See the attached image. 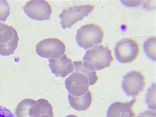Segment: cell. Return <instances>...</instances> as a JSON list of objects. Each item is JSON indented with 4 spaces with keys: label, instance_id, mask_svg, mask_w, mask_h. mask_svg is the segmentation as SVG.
Here are the masks:
<instances>
[{
    "label": "cell",
    "instance_id": "9c48e42d",
    "mask_svg": "<svg viewBox=\"0 0 156 117\" xmlns=\"http://www.w3.org/2000/svg\"><path fill=\"white\" fill-rule=\"evenodd\" d=\"M23 10L28 17L35 21H48L50 19L51 7L48 2L33 0L28 2L23 6Z\"/></svg>",
    "mask_w": 156,
    "mask_h": 117
},
{
    "label": "cell",
    "instance_id": "6da1fadb",
    "mask_svg": "<svg viewBox=\"0 0 156 117\" xmlns=\"http://www.w3.org/2000/svg\"><path fill=\"white\" fill-rule=\"evenodd\" d=\"M113 56L108 47L98 46L88 50L83 57V67L90 71H100L111 65Z\"/></svg>",
    "mask_w": 156,
    "mask_h": 117
},
{
    "label": "cell",
    "instance_id": "30bf717a",
    "mask_svg": "<svg viewBox=\"0 0 156 117\" xmlns=\"http://www.w3.org/2000/svg\"><path fill=\"white\" fill-rule=\"evenodd\" d=\"M65 88L69 94L73 96L79 97L88 91L90 86L88 78L84 74L75 72L65 80Z\"/></svg>",
    "mask_w": 156,
    "mask_h": 117
},
{
    "label": "cell",
    "instance_id": "3957f363",
    "mask_svg": "<svg viewBox=\"0 0 156 117\" xmlns=\"http://www.w3.org/2000/svg\"><path fill=\"white\" fill-rule=\"evenodd\" d=\"M104 36V32L99 26L88 24L77 30L76 41L80 47L87 50L101 43Z\"/></svg>",
    "mask_w": 156,
    "mask_h": 117
},
{
    "label": "cell",
    "instance_id": "7c38bea8",
    "mask_svg": "<svg viewBox=\"0 0 156 117\" xmlns=\"http://www.w3.org/2000/svg\"><path fill=\"white\" fill-rule=\"evenodd\" d=\"M136 99L130 102H115L111 105L107 112V117H136L133 106Z\"/></svg>",
    "mask_w": 156,
    "mask_h": 117
},
{
    "label": "cell",
    "instance_id": "44dd1931",
    "mask_svg": "<svg viewBox=\"0 0 156 117\" xmlns=\"http://www.w3.org/2000/svg\"><path fill=\"white\" fill-rule=\"evenodd\" d=\"M40 117H53V116H49V115H44L41 116Z\"/></svg>",
    "mask_w": 156,
    "mask_h": 117
},
{
    "label": "cell",
    "instance_id": "2e32d148",
    "mask_svg": "<svg viewBox=\"0 0 156 117\" xmlns=\"http://www.w3.org/2000/svg\"><path fill=\"white\" fill-rule=\"evenodd\" d=\"M10 6L5 0H0V21L5 22L10 15Z\"/></svg>",
    "mask_w": 156,
    "mask_h": 117
},
{
    "label": "cell",
    "instance_id": "277c9868",
    "mask_svg": "<svg viewBox=\"0 0 156 117\" xmlns=\"http://www.w3.org/2000/svg\"><path fill=\"white\" fill-rule=\"evenodd\" d=\"M140 53V45L133 38H125L120 40L115 47L117 60L121 63H129L136 59Z\"/></svg>",
    "mask_w": 156,
    "mask_h": 117
},
{
    "label": "cell",
    "instance_id": "ba28073f",
    "mask_svg": "<svg viewBox=\"0 0 156 117\" xmlns=\"http://www.w3.org/2000/svg\"><path fill=\"white\" fill-rule=\"evenodd\" d=\"M146 86V80L140 72L133 71L123 76L122 88L126 95L136 97L143 91Z\"/></svg>",
    "mask_w": 156,
    "mask_h": 117
},
{
    "label": "cell",
    "instance_id": "ac0fdd59",
    "mask_svg": "<svg viewBox=\"0 0 156 117\" xmlns=\"http://www.w3.org/2000/svg\"><path fill=\"white\" fill-rule=\"evenodd\" d=\"M0 117H15L13 114L5 107L0 105Z\"/></svg>",
    "mask_w": 156,
    "mask_h": 117
},
{
    "label": "cell",
    "instance_id": "5bb4252c",
    "mask_svg": "<svg viewBox=\"0 0 156 117\" xmlns=\"http://www.w3.org/2000/svg\"><path fill=\"white\" fill-rule=\"evenodd\" d=\"M73 65L75 68V72H81L84 74L88 79L90 86H92L95 84L98 80V76L96 75V71H90L85 68L83 65V63L80 60L79 61H74Z\"/></svg>",
    "mask_w": 156,
    "mask_h": 117
},
{
    "label": "cell",
    "instance_id": "8fae6325",
    "mask_svg": "<svg viewBox=\"0 0 156 117\" xmlns=\"http://www.w3.org/2000/svg\"><path fill=\"white\" fill-rule=\"evenodd\" d=\"M49 67L57 77H65L74 71L72 60L66 55L59 59H49Z\"/></svg>",
    "mask_w": 156,
    "mask_h": 117
},
{
    "label": "cell",
    "instance_id": "4fadbf2b",
    "mask_svg": "<svg viewBox=\"0 0 156 117\" xmlns=\"http://www.w3.org/2000/svg\"><path fill=\"white\" fill-rule=\"evenodd\" d=\"M69 103L71 107L75 110L84 111L87 110L91 105L92 102V94L89 90L82 96L75 97L69 94Z\"/></svg>",
    "mask_w": 156,
    "mask_h": 117
},
{
    "label": "cell",
    "instance_id": "8992f818",
    "mask_svg": "<svg viewBox=\"0 0 156 117\" xmlns=\"http://www.w3.org/2000/svg\"><path fill=\"white\" fill-rule=\"evenodd\" d=\"M19 36L13 26L0 22V55L9 56L18 46Z\"/></svg>",
    "mask_w": 156,
    "mask_h": 117
},
{
    "label": "cell",
    "instance_id": "d6986e66",
    "mask_svg": "<svg viewBox=\"0 0 156 117\" xmlns=\"http://www.w3.org/2000/svg\"><path fill=\"white\" fill-rule=\"evenodd\" d=\"M138 117H156V113L154 111H146L140 114Z\"/></svg>",
    "mask_w": 156,
    "mask_h": 117
},
{
    "label": "cell",
    "instance_id": "5b68a950",
    "mask_svg": "<svg viewBox=\"0 0 156 117\" xmlns=\"http://www.w3.org/2000/svg\"><path fill=\"white\" fill-rule=\"evenodd\" d=\"M36 52L40 57L49 59H60L65 54L64 43L57 38H48L40 41L36 46Z\"/></svg>",
    "mask_w": 156,
    "mask_h": 117
},
{
    "label": "cell",
    "instance_id": "e0dca14e",
    "mask_svg": "<svg viewBox=\"0 0 156 117\" xmlns=\"http://www.w3.org/2000/svg\"><path fill=\"white\" fill-rule=\"evenodd\" d=\"M146 103L148 108L155 109V84H154L148 90L146 95Z\"/></svg>",
    "mask_w": 156,
    "mask_h": 117
},
{
    "label": "cell",
    "instance_id": "7a4b0ae2",
    "mask_svg": "<svg viewBox=\"0 0 156 117\" xmlns=\"http://www.w3.org/2000/svg\"><path fill=\"white\" fill-rule=\"evenodd\" d=\"M44 115L53 116L51 105L44 99H24L19 103L15 110L16 117H40Z\"/></svg>",
    "mask_w": 156,
    "mask_h": 117
},
{
    "label": "cell",
    "instance_id": "9a60e30c",
    "mask_svg": "<svg viewBox=\"0 0 156 117\" xmlns=\"http://www.w3.org/2000/svg\"><path fill=\"white\" fill-rule=\"evenodd\" d=\"M155 37H152L146 40L144 43V50L146 55L154 60H155Z\"/></svg>",
    "mask_w": 156,
    "mask_h": 117
},
{
    "label": "cell",
    "instance_id": "ffe728a7",
    "mask_svg": "<svg viewBox=\"0 0 156 117\" xmlns=\"http://www.w3.org/2000/svg\"><path fill=\"white\" fill-rule=\"evenodd\" d=\"M65 117H78V116L76 115H69L68 116H66Z\"/></svg>",
    "mask_w": 156,
    "mask_h": 117
},
{
    "label": "cell",
    "instance_id": "52a82bcc",
    "mask_svg": "<svg viewBox=\"0 0 156 117\" xmlns=\"http://www.w3.org/2000/svg\"><path fill=\"white\" fill-rule=\"evenodd\" d=\"M94 6L87 4L80 6H75L63 9L59 15L60 24L63 29H70L74 24L81 21L91 13Z\"/></svg>",
    "mask_w": 156,
    "mask_h": 117
}]
</instances>
